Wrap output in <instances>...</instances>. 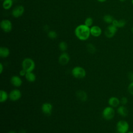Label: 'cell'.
I'll list each match as a JSON object with an SVG mask.
<instances>
[{
	"label": "cell",
	"instance_id": "6",
	"mask_svg": "<svg viewBox=\"0 0 133 133\" xmlns=\"http://www.w3.org/2000/svg\"><path fill=\"white\" fill-rule=\"evenodd\" d=\"M117 28L113 25L112 24L109 25L105 29L104 34L107 37L109 38H112L116 33Z\"/></svg>",
	"mask_w": 133,
	"mask_h": 133
},
{
	"label": "cell",
	"instance_id": "22",
	"mask_svg": "<svg viewBox=\"0 0 133 133\" xmlns=\"http://www.w3.org/2000/svg\"><path fill=\"white\" fill-rule=\"evenodd\" d=\"M103 19L104 22L105 23L108 24H112L114 19L113 16L110 15H105L103 16Z\"/></svg>",
	"mask_w": 133,
	"mask_h": 133
},
{
	"label": "cell",
	"instance_id": "33",
	"mask_svg": "<svg viewBox=\"0 0 133 133\" xmlns=\"http://www.w3.org/2000/svg\"><path fill=\"white\" fill-rule=\"evenodd\" d=\"M8 133H17V132L15 130H10L8 132Z\"/></svg>",
	"mask_w": 133,
	"mask_h": 133
},
{
	"label": "cell",
	"instance_id": "9",
	"mask_svg": "<svg viewBox=\"0 0 133 133\" xmlns=\"http://www.w3.org/2000/svg\"><path fill=\"white\" fill-rule=\"evenodd\" d=\"M52 109L53 106L50 102H44L41 106V110L46 115H50L52 113Z\"/></svg>",
	"mask_w": 133,
	"mask_h": 133
},
{
	"label": "cell",
	"instance_id": "35",
	"mask_svg": "<svg viewBox=\"0 0 133 133\" xmlns=\"http://www.w3.org/2000/svg\"><path fill=\"white\" fill-rule=\"evenodd\" d=\"M131 32H132V34H133V26H132V28H131Z\"/></svg>",
	"mask_w": 133,
	"mask_h": 133
},
{
	"label": "cell",
	"instance_id": "15",
	"mask_svg": "<svg viewBox=\"0 0 133 133\" xmlns=\"http://www.w3.org/2000/svg\"><path fill=\"white\" fill-rule=\"evenodd\" d=\"M76 95L77 98L82 102L86 101L88 99V96L87 93L82 90H78L76 93Z\"/></svg>",
	"mask_w": 133,
	"mask_h": 133
},
{
	"label": "cell",
	"instance_id": "11",
	"mask_svg": "<svg viewBox=\"0 0 133 133\" xmlns=\"http://www.w3.org/2000/svg\"><path fill=\"white\" fill-rule=\"evenodd\" d=\"M24 11V8L23 6L19 5L15 7L12 10V15L15 18H19L21 17Z\"/></svg>",
	"mask_w": 133,
	"mask_h": 133
},
{
	"label": "cell",
	"instance_id": "36",
	"mask_svg": "<svg viewBox=\"0 0 133 133\" xmlns=\"http://www.w3.org/2000/svg\"><path fill=\"white\" fill-rule=\"evenodd\" d=\"M118 1H119L120 2H125L126 0H118Z\"/></svg>",
	"mask_w": 133,
	"mask_h": 133
},
{
	"label": "cell",
	"instance_id": "31",
	"mask_svg": "<svg viewBox=\"0 0 133 133\" xmlns=\"http://www.w3.org/2000/svg\"><path fill=\"white\" fill-rule=\"evenodd\" d=\"M4 71V66L2 63H0V73L2 74Z\"/></svg>",
	"mask_w": 133,
	"mask_h": 133
},
{
	"label": "cell",
	"instance_id": "25",
	"mask_svg": "<svg viewBox=\"0 0 133 133\" xmlns=\"http://www.w3.org/2000/svg\"><path fill=\"white\" fill-rule=\"evenodd\" d=\"M93 23V20L91 17H87L84 22V24H85L86 26L90 27L92 25Z\"/></svg>",
	"mask_w": 133,
	"mask_h": 133
},
{
	"label": "cell",
	"instance_id": "5",
	"mask_svg": "<svg viewBox=\"0 0 133 133\" xmlns=\"http://www.w3.org/2000/svg\"><path fill=\"white\" fill-rule=\"evenodd\" d=\"M129 129V124L124 120H121L116 124V130L118 132L127 133Z\"/></svg>",
	"mask_w": 133,
	"mask_h": 133
},
{
	"label": "cell",
	"instance_id": "30",
	"mask_svg": "<svg viewBox=\"0 0 133 133\" xmlns=\"http://www.w3.org/2000/svg\"><path fill=\"white\" fill-rule=\"evenodd\" d=\"M128 77L130 81H131V82L133 81V72H129L128 74Z\"/></svg>",
	"mask_w": 133,
	"mask_h": 133
},
{
	"label": "cell",
	"instance_id": "21",
	"mask_svg": "<svg viewBox=\"0 0 133 133\" xmlns=\"http://www.w3.org/2000/svg\"><path fill=\"white\" fill-rule=\"evenodd\" d=\"M12 0H4L3 2V7L5 10L9 9L12 6Z\"/></svg>",
	"mask_w": 133,
	"mask_h": 133
},
{
	"label": "cell",
	"instance_id": "7",
	"mask_svg": "<svg viewBox=\"0 0 133 133\" xmlns=\"http://www.w3.org/2000/svg\"><path fill=\"white\" fill-rule=\"evenodd\" d=\"M21 96V91L18 89H14L9 93V99L12 101H16L19 100Z\"/></svg>",
	"mask_w": 133,
	"mask_h": 133
},
{
	"label": "cell",
	"instance_id": "34",
	"mask_svg": "<svg viewBox=\"0 0 133 133\" xmlns=\"http://www.w3.org/2000/svg\"><path fill=\"white\" fill-rule=\"evenodd\" d=\"M98 2H100V3H103V2H104L105 1H107V0H97Z\"/></svg>",
	"mask_w": 133,
	"mask_h": 133
},
{
	"label": "cell",
	"instance_id": "20",
	"mask_svg": "<svg viewBox=\"0 0 133 133\" xmlns=\"http://www.w3.org/2000/svg\"><path fill=\"white\" fill-rule=\"evenodd\" d=\"M9 98V94L7 91L3 89L0 90V102L1 103H4L6 102Z\"/></svg>",
	"mask_w": 133,
	"mask_h": 133
},
{
	"label": "cell",
	"instance_id": "1",
	"mask_svg": "<svg viewBox=\"0 0 133 133\" xmlns=\"http://www.w3.org/2000/svg\"><path fill=\"white\" fill-rule=\"evenodd\" d=\"M74 33L78 39L86 41L88 39L90 35V28L84 24H80L75 28Z\"/></svg>",
	"mask_w": 133,
	"mask_h": 133
},
{
	"label": "cell",
	"instance_id": "19",
	"mask_svg": "<svg viewBox=\"0 0 133 133\" xmlns=\"http://www.w3.org/2000/svg\"><path fill=\"white\" fill-rule=\"evenodd\" d=\"M25 77L28 82L31 83L34 82L36 79V76L33 72H26Z\"/></svg>",
	"mask_w": 133,
	"mask_h": 133
},
{
	"label": "cell",
	"instance_id": "29",
	"mask_svg": "<svg viewBox=\"0 0 133 133\" xmlns=\"http://www.w3.org/2000/svg\"><path fill=\"white\" fill-rule=\"evenodd\" d=\"M19 75L20 76H25L26 73V72L23 69H22L20 71H19Z\"/></svg>",
	"mask_w": 133,
	"mask_h": 133
},
{
	"label": "cell",
	"instance_id": "17",
	"mask_svg": "<svg viewBox=\"0 0 133 133\" xmlns=\"http://www.w3.org/2000/svg\"><path fill=\"white\" fill-rule=\"evenodd\" d=\"M117 112L119 115L123 117H125L128 115V110L124 105H120L117 108Z\"/></svg>",
	"mask_w": 133,
	"mask_h": 133
},
{
	"label": "cell",
	"instance_id": "13",
	"mask_svg": "<svg viewBox=\"0 0 133 133\" xmlns=\"http://www.w3.org/2000/svg\"><path fill=\"white\" fill-rule=\"evenodd\" d=\"M90 34L94 37H99L102 33L101 28L97 25H94L90 28Z\"/></svg>",
	"mask_w": 133,
	"mask_h": 133
},
{
	"label": "cell",
	"instance_id": "24",
	"mask_svg": "<svg viewBox=\"0 0 133 133\" xmlns=\"http://www.w3.org/2000/svg\"><path fill=\"white\" fill-rule=\"evenodd\" d=\"M87 50L89 51V52L91 54L94 53L96 50V49L95 46L91 44H88V45H87Z\"/></svg>",
	"mask_w": 133,
	"mask_h": 133
},
{
	"label": "cell",
	"instance_id": "3",
	"mask_svg": "<svg viewBox=\"0 0 133 133\" xmlns=\"http://www.w3.org/2000/svg\"><path fill=\"white\" fill-rule=\"evenodd\" d=\"M71 73L74 77L77 79L83 78L86 75V72L85 69L80 66H74L72 69Z\"/></svg>",
	"mask_w": 133,
	"mask_h": 133
},
{
	"label": "cell",
	"instance_id": "37",
	"mask_svg": "<svg viewBox=\"0 0 133 133\" xmlns=\"http://www.w3.org/2000/svg\"><path fill=\"white\" fill-rule=\"evenodd\" d=\"M127 133H133V131H128Z\"/></svg>",
	"mask_w": 133,
	"mask_h": 133
},
{
	"label": "cell",
	"instance_id": "26",
	"mask_svg": "<svg viewBox=\"0 0 133 133\" xmlns=\"http://www.w3.org/2000/svg\"><path fill=\"white\" fill-rule=\"evenodd\" d=\"M48 36L51 39H55L57 37V33L54 31H50L48 33Z\"/></svg>",
	"mask_w": 133,
	"mask_h": 133
},
{
	"label": "cell",
	"instance_id": "8",
	"mask_svg": "<svg viewBox=\"0 0 133 133\" xmlns=\"http://www.w3.org/2000/svg\"><path fill=\"white\" fill-rule=\"evenodd\" d=\"M1 29L5 32H9L11 31L12 25L11 22L8 19H3L0 23Z\"/></svg>",
	"mask_w": 133,
	"mask_h": 133
},
{
	"label": "cell",
	"instance_id": "16",
	"mask_svg": "<svg viewBox=\"0 0 133 133\" xmlns=\"http://www.w3.org/2000/svg\"><path fill=\"white\" fill-rule=\"evenodd\" d=\"M113 25L116 26V28H122L124 27L126 24V21L124 19H119V20H117V19H114L112 23Z\"/></svg>",
	"mask_w": 133,
	"mask_h": 133
},
{
	"label": "cell",
	"instance_id": "39",
	"mask_svg": "<svg viewBox=\"0 0 133 133\" xmlns=\"http://www.w3.org/2000/svg\"><path fill=\"white\" fill-rule=\"evenodd\" d=\"M117 133H122V132H117Z\"/></svg>",
	"mask_w": 133,
	"mask_h": 133
},
{
	"label": "cell",
	"instance_id": "38",
	"mask_svg": "<svg viewBox=\"0 0 133 133\" xmlns=\"http://www.w3.org/2000/svg\"><path fill=\"white\" fill-rule=\"evenodd\" d=\"M131 4L133 5V0H131Z\"/></svg>",
	"mask_w": 133,
	"mask_h": 133
},
{
	"label": "cell",
	"instance_id": "23",
	"mask_svg": "<svg viewBox=\"0 0 133 133\" xmlns=\"http://www.w3.org/2000/svg\"><path fill=\"white\" fill-rule=\"evenodd\" d=\"M59 48L61 51L64 52L67 49V48H68V45L64 41L61 42L59 44Z\"/></svg>",
	"mask_w": 133,
	"mask_h": 133
},
{
	"label": "cell",
	"instance_id": "27",
	"mask_svg": "<svg viewBox=\"0 0 133 133\" xmlns=\"http://www.w3.org/2000/svg\"><path fill=\"white\" fill-rule=\"evenodd\" d=\"M128 91L129 94L133 95V81L129 84L128 87Z\"/></svg>",
	"mask_w": 133,
	"mask_h": 133
},
{
	"label": "cell",
	"instance_id": "10",
	"mask_svg": "<svg viewBox=\"0 0 133 133\" xmlns=\"http://www.w3.org/2000/svg\"><path fill=\"white\" fill-rule=\"evenodd\" d=\"M70 60V57L69 54L65 52H63L60 54L58 58L59 63L62 65L67 64Z\"/></svg>",
	"mask_w": 133,
	"mask_h": 133
},
{
	"label": "cell",
	"instance_id": "2",
	"mask_svg": "<svg viewBox=\"0 0 133 133\" xmlns=\"http://www.w3.org/2000/svg\"><path fill=\"white\" fill-rule=\"evenodd\" d=\"M22 69H24L26 72H33L35 68L34 61L30 58H24L21 63Z\"/></svg>",
	"mask_w": 133,
	"mask_h": 133
},
{
	"label": "cell",
	"instance_id": "4",
	"mask_svg": "<svg viewBox=\"0 0 133 133\" xmlns=\"http://www.w3.org/2000/svg\"><path fill=\"white\" fill-rule=\"evenodd\" d=\"M102 115L104 119L110 121L115 116V111L113 107L108 106L104 108L102 112Z\"/></svg>",
	"mask_w": 133,
	"mask_h": 133
},
{
	"label": "cell",
	"instance_id": "32",
	"mask_svg": "<svg viewBox=\"0 0 133 133\" xmlns=\"http://www.w3.org/2000/svg\"><path fill=\"white\" fill-rule=\"evenodd\" d=\"M19 133H26V130H24V129H21L19 131Z\"/></svg>",
	"mask_w": 133,
	"mask_h": 133
},
{
	"label": "cell",
	"instance_id": "12",
	"mask_svg": "<svg viewBox=\"0 0 133 133\" xmlns=\"http://www.w3.org/2000/svg\"><path fill=\"white\" fill-rule=\"evenodd\" d=\"M11 84L16 87H19L22 85V80L20 76L18 75H13L10 78Z\"/></svg>",
	"mask_w": 133,
	"mask_h": 133
},
{
	"label": "cell",
	"instance_id": "18",
	"mask_svg": "<svg viewBox=\"0 0 133 133\" xmlns=\"http://www.w3.org/2000/svg\"><path fill=\"white\" fill-rule=\"evenodd\" d=\"M10 54L9 49L6 47H0V57L3 58H7Z\"/></svg>",
	"mask_w": 133,
	"mask_h": 133
},
{
	"label": "cell",
	"instance_id": "28",
	"mask_svg": "<svg viewBox=\"0 0 133 133\" xmlns=\"http://www.w3.org/2000/svg\"><path fill=\"white\" fill-rule=\"evenodd\" d=\"M128 102V100H127V98L125 97H123L121 100H120V102L123 105H125L127 104Z\"/></svg>",
	"mask_w": 133,
	"mask_h": 133
},
{
	"label": "cell",
	"instance_id": "14",
	"mask_svg": "<svg viewBox=\"0 0 133 133\" xmlns=\"http://www.w3.org/2000/svg\"><path fill=\"white\" fill-rule=\"evenodd\" d=\"M120 103V100L116 97H111L108 100V104L109 106L113 108L117 107Z\"/></svg>",
	"mask_w": 133,
	"mask_h": 133
}]
</instances>
